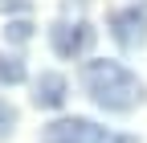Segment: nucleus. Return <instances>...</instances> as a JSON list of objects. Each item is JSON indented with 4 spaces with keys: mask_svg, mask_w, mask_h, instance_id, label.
Masks as SVG:
<instances>
[{
    "mask_svg": "<svg viewBox=\"0 0 147 143\" xmlns=\"http://www.w3.org/2000/svg\"><path fill=\"white\" fill-rule=\"evenodd\" d=\"M82 82H86L90 98H94L102 111H135L143 102V94H147V86L123 61H86Z\"/></svg>",
    "mask_w": 147,
    "mask_h": 143,
    "instance_id": "nucleus-1",
    "label": "nucleus"
},
{
    "mask_svg": "<svg viewBox=\"0 0 147 143\" xmlns=\"http://www.w3.org/2000/svg\"><path fill=\"white\" fill-rule=\"evenodd\" d=\"M41 143H135L131 135L94 127L90 119H57L41 131Z\"/></svg>",
    "mask_w": 147,
    "mask_h": 143,
    "instance_id": "nucleus-2",
    "label": "nucleus"
},
{
    "mask_svg": "<svg viewBox=\"0 0 147 143\" xmlns=\"http://www.w3.org/2000/svg\"><path fill=\"white\" fill-rule=\"evenodd\" d=\"M110 37H115L119 49H127V53L143 49V41H147V4L115 12V16H110Z\"/></svg>",
    "mask_w": 147,
    "mask_h": 143,
    "instance_id": "nucleus-3",
    "label": "nucleus"
},
{
    "mask_svg": "<svg viewBox=\"0 0 147 143\" xmlns=\"http://www.w3.org/2000/svg\"><path fill=\"white\" fill-rule=\"evenodd\" d=\"M49 41H53V53H57V57H78V53L90 49L94 29H90L86 21H57L49 29Z\"/></svg>",
    "mask_w": 147,
    "mask_h": 143,
    "instance_id": "nucleus-4",
    "label": "nucleus"
},
{
    "mask_svg": "<svg viewBox=\"0 0 147 143\" xmlns=\"http://www.w3.org/2000/svg\"><path fill=\"white\" fill-rule=\"evenodd\" d=\"M33 102L37 106H61L65 102V78L61 74H41L37 78V86H33Z\"/></svg>",
    "mask_w": 147,
    "mask_h": 143,
    "instance_id": "nucleus-5",
    "label": "nucleus"
},
{
    "mask_svg": "<svg viewBox=\"0 0 147 143\" xmlns=\"http://www.w3.org/2000/svg\"><path fill=\"white\" fill-rule=\"evenodd\" d=\"M0 82H4V86L25 82V61L12 57V53H0Z\"/></svg>",
    "mask_w": 147,
    "mask_h": 143,
    "instance_id": "nucleus-6",
    "label": "nucleus"
},
{
    "mask_svg": "<svg viewBox=\"0 0 147 143\" xmlns=\"http://www.w3.org/2000/svg\"><path fill=\"white\" fill-rule=\"evenodd\" d=\"M16 119H21V115H16V106L0 94V139H8V135L16 131Z\"/></svg>",
    "mask_w": 147,
    "mask_h": 143,
    "instance_id": "nucleus-7",
    "label": "nucleus"
},
{
    "mask_svg": "<svg viewBox=\"0 0 147 143\" xmlns=\"http://www.w3.org/2000/svg\"><path fill=\"white\" fill-rule=\"evenodd\" d=\"M4 37L21 45V41H29V37H33V25H29V21H8V29H4Z\"/></svg>",
    "mask_w": 147,
    "mask_h": 143,
    "instance_id": "nucleus-8",
    "label": "nucleus"
}]
</instances>
